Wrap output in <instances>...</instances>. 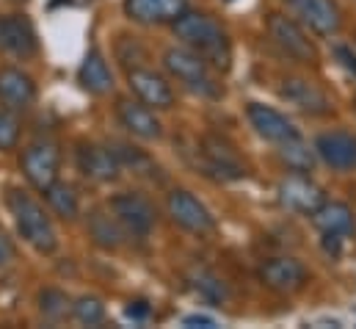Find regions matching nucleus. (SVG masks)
<instances>
[{"label": "nucleus", "mask_w": 356, "mask_h": 329, "mask_svg": "<svg viewBox=\"0 0 356 329\" xmlns=\"http://www.w3.org/2000/svg\"><path fill=\"white\" fill-rule=\"evenodd\" d=\"M321 164L332 171H356V136L348 130H326L312 144Z\"/></svg>", "instance_id": "nucleus-14"}, {"label": "nucleus", "mask_w": 356, "mask_h": 329, "mask_svg": "<svg viewBox=\"0 0 356 329\" xmlns=\"http://www.w3.org/2000/svg\"><path fill=\"white\" fill-rule=\"evenodd\" d=\"M116 119H119V125H122L130 136H136V139L158 141V139L163 136V125H161V119L155 116V108L144 105L141 100H127V97H122V100L116 102Z\"/></svg>", "instance_id": "nucleus-17"}, {"label": "nucleus", "mask_w": 356, "mask_h": 329, "mask_svg": "<svg viewBox=\"0 0 356 329\" xmlns=\"http://www.w3.org/2000/svg\"><path fill=\"white\" fill-rule=\"evenodd\" d=\"M293 17L315 36H334L343 25L340 6L334 0H284Z\"/></svg>", "instance_id": "nucleus-12"}, {"label": "nucleus", "mask_w": 356, "mask_h": 329, "mask_svg": "<svg viewBox=\"0 0 356 329\" xmlns=\"http://www.w3.org/2000/svg\"><path fill=\"white\" fill-rule=\"evenodd\" d=\"M19 136H22V125L17 119V111H11V108L3 105L0 108V153L17 150Z\"/></svg>", "instance_id": "nucleus-30"}, {"label": "nucleus", "mask_w": 356, "mask_h": 329, "mask_svg": "<svg viewBox=\"0 0 356 329\" xmlns=\"http://www.w3.org/2000/svg\"><path fill=\"white\" fill-rule=\"evenodd\" d=\"M122 8L127 20L155 28V25H172L188 8V0H124Z\"/></svg>", "instance_id": "nucleus-20"}, {"label": "nucleus", "mask_w": 356, "mask_h": 329, "mask_svg": "<svg viewBox=\"0 0 356 329\" xmlns=\"http://www.w3.org/2000/svg\"><path fill=\"white\" fill-rule=\"evenodd\" d=\"M39 313L44 316V321L58 324V321H64L67 316H72V302H70V296H67L64 291H58V288H44V291L39 293Z\"/></svg>", "instance_id": "nucleus-27"}, {"label": "nucleus", "mask_w": 356, "mask_h": 329, "mask_svg": "<svg viewBox=\"0 0 356 329\" xmlns=\"http://www.w3.org/2000/svg\"><path fill=\"white\" fill-rule=\"evenodd\" d=\"M191 285H193V291H196L202 299H207V302H224V299H227V285H224V280H218L213 271H196L193 280H191Z\"/></svg>", "instance_id": "nucleus-29"}, {"label": "nucleus", "mask_w": 356, "mask_h": 329, "mask_svg": "<svg viewBox=\"0 0 356 329\" xmlns=\"http://www.w3.org/2000/svg\"><path fill=\"white\" fill-rule=\"evenodd\" d=\"M332 53H334L337 64H340V67H343V70H346L351 78H356V53H354V50H351L348 45H337Z\"/></svg>", "instance_id": "nucleus-31"}, {"label": "nucleus", "mask_w": 356, "mask_h": 329, "mask_svg": "<svg viewBox=\"0 0 356 329\" xmlns=\"http://www.w3.org/2000/svg\"><path fill=\"white\" fill-rule=\"evenodd\" d=\"M72 319H75L78 324H86V327L102 324V321H105V305H102V299H99V296H91V293L75 299V302H72Z\"/></svg>", "instance_id": "nucleus-28"}, {"label": "nucleus", "mask_w": 356, "mask_h": 329, "mask_svg": "<svg viewBox=\"0 0 356 329\" xmlns=\"http://www.w3.org/2000/svg\"><path fill=\"white\" fill-rule=\"evenodd\" d=\"M246 119H249V125L254 128V133H257L260 139L270 141V144H282V141H287V139L301 136L298 128H296L282 111L270 108L266 102H249V105H246Z\"/></svg>", "instance_id": "nucleus-18"}, {"label": "nucleus", "mask_w": 356, "mask_h": 329, "mask_svg": "<svg viewBox=\"0 0 356 329\" xmlns=\"http://www.w3.org/2000/svg\"><path fill=\"white\" fill-rule=\"evenodd\" d=\"M14 257H17V247H14V241L0 230V268H6Z\"/></svg>", "instance_id": "nucleus-32"}, {"label": "nucleus", "mask_w": 356, "mask_h": 329, "mask_svg": "<svg viewBox=\"0 0 356 329\" xmlns=\"http://www.w3.org/2000/svg\"><path fill=\"white\" fill-rule=\"evenodd\" d=\"M279 97L287 105H293V108H298L301 114H309V116H326V114H332L329 94L318 83L309 81V78H284L282 89H279Z\"/></svg>", "instance_id": "nucleus-16"}, {"label": "nucleus", "mask_w": 356, "mask_h": 329, "mask_svg": "<svg viewBox=\"0 0 356 329\" xmlns=\"http://www.w3.org/2000/svg\"><path fill=\"white\" fill-rule=\"evenodd\" d=\"M199 158L204 174L229 183V180H243L246 177V166L238 158V153L232 150V144H227L218 136H204L199 144Z\"/></svg>", "instance_id": "nucleus-10"}, {"label": "nucleus", "mask_w": 356, "mask_h": 329, "mask_svg": "<svg viewBox=\"0 0 356 329\" xmlns=\"http://www.w3.org/2000/svg\"><path fill=\"white\" fill-rule=\"evenodd\" d=\"M6 205L14 216L17 233L28 247H33L39 254H53L58 249V233L39 199H33L25 188H11L6 197Z\"/></svg>", "instance_id": "nucleus-2"}, {"label": "nucleus", "mask_w": 356, "mask_h": 329, "mask_svg": "<svg viewBox=\"0 0 356 329\" xmlns=\"http://www.w3.org/2000/svg\"><path fill=\"white\" fill-rule=\"evenodd\" d=\"M315 230L323 236V249L332 254H340V244H346L356 233V213L346 202H323L312 213Z\"/></svg>", "instance_id": "nucleus-8"}, {"label": "nucleus", "mask_w": 356, "mask_h": 329, "mask_svg": "<svg viewBox=\"0 0 356 329\" xmlns=\"http://www.w3.org/2000/svg\"><path fill=\"white\" fill-rule=\"evenodd\" d=\"M276 191H279V202L287 211L301 213V216H309L315 208H321L326 202L323 188L307 171H290L287 177H282Z\"/></svg>", "instance_id": "nucleus-11"}, {"label": "nucleus", "mask_w": 356, "mask_h": 329, "mask_svg": "<svg viewBox=\"0 0 356 329\" xmlns=\"http://www.w3.org/2000/svg\"><path fill=\"white\" fill-rule=\"evenodd\" d=\"M42 194H44L50 211H53L58 219H64V222L78 219V213H81V202H78V194H75V188H72L70 183L56 180V183H50Z\"/></svg>", "instance_id": "nucleus-24"}, {"label": "nucleus", "mask_w": 356, "mask_h": 329, "mask_svg": "<svg viewBox=\"0 0 356 329\" xmlns=\"http://www.w3.org/2000/svg\"><path fill=\"white\" fill-rule=\"evenodd\" d=\"M163 70L175 78V81L196 94V97H204V100H218L221 97V83L216 78V70L199 56L193 53L191 47L177 45V47H169L163 53Z\"/></svg>", "instance_id": "nucleus-3"}, {"label": "nucleus", "mask_w": 356, "mask_h": 329, "mask_svg": "<svg viewBox=\"0 0 356 329\" xmlns=\"http://www.w3.org/2000/svg\"><path fill=\"white\" fill-rule=\"evenodd\" d=\"M78 83H81L83 91H89L94 97H102V94L113 91V72H111L105 56L97 47H91L86 53V59H83V64L78 70Z\"/></svg>", "instance_id": "nucleus-22"}, {"label": "nucleus", "mask_w": 356, "mask_h": 329, "mask_svg": "<svg viewBox=\"0 0 356 329\" xmlns=\"http://www.w3.org/2000/svg\"><path fill=\"white\" fill-rule=\"evenodd\" d=\"M86 230H89V236L94 238V244L102 249H119L124 244V238H127V233L122 230V224L116 222V216L111 213V211H91L89 213V222H86Z\"/></svg>", "instance_id": "nucleus-23"}, {"label": "nucleus", "mask_w": 356, "mask_h": 329, "mask_svg": "<svg viewBox=\"0 0 356 329\" xmlns=\"http://www.w3.org/2000/svg\"><path fill=\"white\" fill-rule=\"evenodd\" d=\"M166 211H169V219L177 224L179 230L191 233V236H213L216 233V216L207 211V205L193 197L191 191L185 188H175L169 191L166 197Z\"/></svg>", "instance_id": "nucleus-6"}, {"label": "nucleus", "mask_w": 356, "mask_h": 329, "mask_svg": "<svg viewBox=\"0 0 356 329\" xmlns=\"http://www.w3.org/2000/svg\"><path fill=\"white\" fill-rule=\"evenodd\" d=\"M127 316L130 319H147L149 316V305L147 302H130L127 305Z\"/></svg>", "instance_id": "nucleus-33"}, {"label": "nucleus", "mask_w": 356, "mask_h": 329, "mask_svg": "<svg viewBox=\"0 0 356 329\" xmlns=\"http://www.w3.org/2000/svg\"><path fill=\"white\" fill-rule=\"evenodd\" d=\"M0 50L14 59H33L39 53V36L25 14L0 17Z\"/></svg>", "instance_id": "nucleus-15"}, {"label": "nucleus", "mask_w": 356, "mask_h": 329, "mask_svg": "<svg viewBox=\"0 0 356 329\" xmlns=\"http://www.w3.org/2000/svg\"><path fill=\"white\" fill-rule=\"evenodd\" d=\"M108 211L116 216L122 230L130 238H138V241L149 238L155 224H158L155 202L141 191H119V194H113L111 202H108Z\"/></svg>", "instance_id": "nucleus-5"}, {"label": "nucleus", "mask_w": 356, "mask_h": 329, "mask_svg": "<svg viewBox=\"0 0 356 329\" xmlns=\"http://www.w3.org/2000/svg\"><path fill=\"white\" fill-rule=\"evenodd\" d=\"M75 164H78V171L86 180H94V183H111L122 171V166L116 161L113 150L111 147H102V144H94V141H81L78 144Z\"/></svg>", "instance_id": "nucleus-19"}, {"label": "nucleus", "mask_w": 356, "mask_h": 329, "mask_svg": "<svg viewBox=\"0 0 356 329\" xmlns=\"http://www.w3.org/2000/svg\"><path fill=\"white\" fill-rule=\"evenodd\" d=\"M266 31L268 39L276 45V50L284 59H290L293 64H301V67L318 64V47L309 39L307 28L296 17L282 14V11H270L266 17Z\"/></svg>", "instance_id": "nucleus-4"}, {"label": "nucleus", "mask_w": 356, "mask_h": 329, "mask_svg": "<svg viewBox=\"0 0 356 329\" xmlns=\"http://www.w3.org/2000/svg\"><path fill=\"white\" fill-rule=\"evenodd\" d=\"M172 31L179 45L199 53L216 72H227L232 61V45L224 31V25L210 17L207 11H191L185 8L177 20L172 22Z\"/></svg>", "instance_id": "nucleus-1"}, {"label": "nucleus", "mask_w": 356, "mask_h": 329, "mask_svg": "<svg viewBox=\"0 0 356 329\" xmlns=\"http://www.w3.org/2000/svg\"><path fill=\"white\" fill-rule=\"evenodd\" d=\"M279 150V158H282V164L287 166L290 171H312L315 169V150L301 139V136H296V139H287V141H282V144H276Z\"/></svg>", "instance_id": "nucleus-25"}, {"label": "nucleus", "mask_w": 356, "mask_h": 329, "mask_svg": "<svg viewBox=\"0 0 356 329\" xmlns=\"http://www.w3.org/2000/svg\"><path fill=\"white\" fill-rule=\"evenodd\" d=\"M127 86L136 94V100H141L144 105H149L155 111H166L175 105V89H172L169 78L149 67L127 70Z\"/></svg>", "instance_id": "nucleus-13"}, {"label": "nucleus", "mask_w": 356, "mask_h": 329, "mask_svg": "<svg viewBox=\"0 0 356 329\" xmlns=\"http://www.w3.org/2000/svg\"><path fill=\"white\" fill-rule=\"evenodd\" d=\"M0 102L11 111H28L36 102V83L17 67L0 70Z\"/></svg>", "instance_id": "nucleus-21"}, {"label": "nucleus", "mask_w": 356, "mask_h": 329, "mask_svg": "<svg viewBox=\"0 0 356 329\" xmlns=\"http://www.w3.org/2000/svg\"><path fill=\"white\" fill-rule=\"evenodd\" d=\"M111 150H113V155H116V161L122 169H133L136 174H141V177H161L158 171V164L144 153V150H138V147H130V144H122V141H113V144H108Z\"/></svg>", "instance_id": "nucleus-26"}, {"label": "nucleus", "mask_w": 356, "mask_h": 329, "mask_svg": "<svg viewBox=\"0 0 356 329\" xmlns=\"http://www.w3.org/2000/svg\"><path fill=\"white\" fill-rule=\"evenodd\" d=\"M19 169L25 174V180L36 188V191H44L50 183L58 180V171H61V147L50 139H36L31 141L25 150H22V158H19Z\"/></svg>", "instance_id": "nucleus-7"}, {"label": "nucleus", "mask_w": 356, "mask_h": 329, "mask_svg": "<svg viewBox=\"0 0 356 329\" xmlns=\"http://www.w3.org/2000/svg\"><path fill=\"white\" fill-rule=\"evenodd\" d=\"M257 280L273 293H298L309 282V271L301 260L279 254V257H266L257 266Z\"/></svg>", "instance_id": "nucleus-9"}, {"label": "nucleus", "mask_w": 356, "mask_h": 329, "mask_svg": "<svg viewBox=\"0 0 356 329\" xmlns=\"http://www.w3.org/2000/svg\"><path fill=\"white\" fill-rule=\"evenodd\" d=\"M182 324H185V327H193V324H199V327H216V321L207 319V316H188Z\"/></svg>", "instance_id": "nucleus-34"}]
</instances>
